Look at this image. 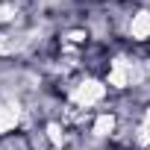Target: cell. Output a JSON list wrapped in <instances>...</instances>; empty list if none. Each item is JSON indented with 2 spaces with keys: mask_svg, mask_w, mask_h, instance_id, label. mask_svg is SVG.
Segmentation results:
<instances>
[{
  "mask_svg": "<svg viewBox=\"0 0 150 150\" xmlns=\"http://www.w3.org/2000/svg\"><path fill=\"white\" fill-rule=\"evenodd\" d=\"M150 144V103H144L138 121H135V132H132V150H141Z\"/></svg>",
  "mask_w": 150,
  "mask_h": 150,
  "instance_id": "cell-1",
  "label": "cell"
},
{
  "mask_svg": "<svg viewBox=\"0 0 150 150\" xmlns=\"http://www.w3.org/2000/svg\"><path fill=\"white\" fill-rule=\"evenodd\" d=\"M141 150H150V144H147V147H141Z\"/></svg>",
  "mask_w": 150,
  "mask_h": 150,
  "instance_id": "cell-2",
  "label": "cell"
}]
</instances>
